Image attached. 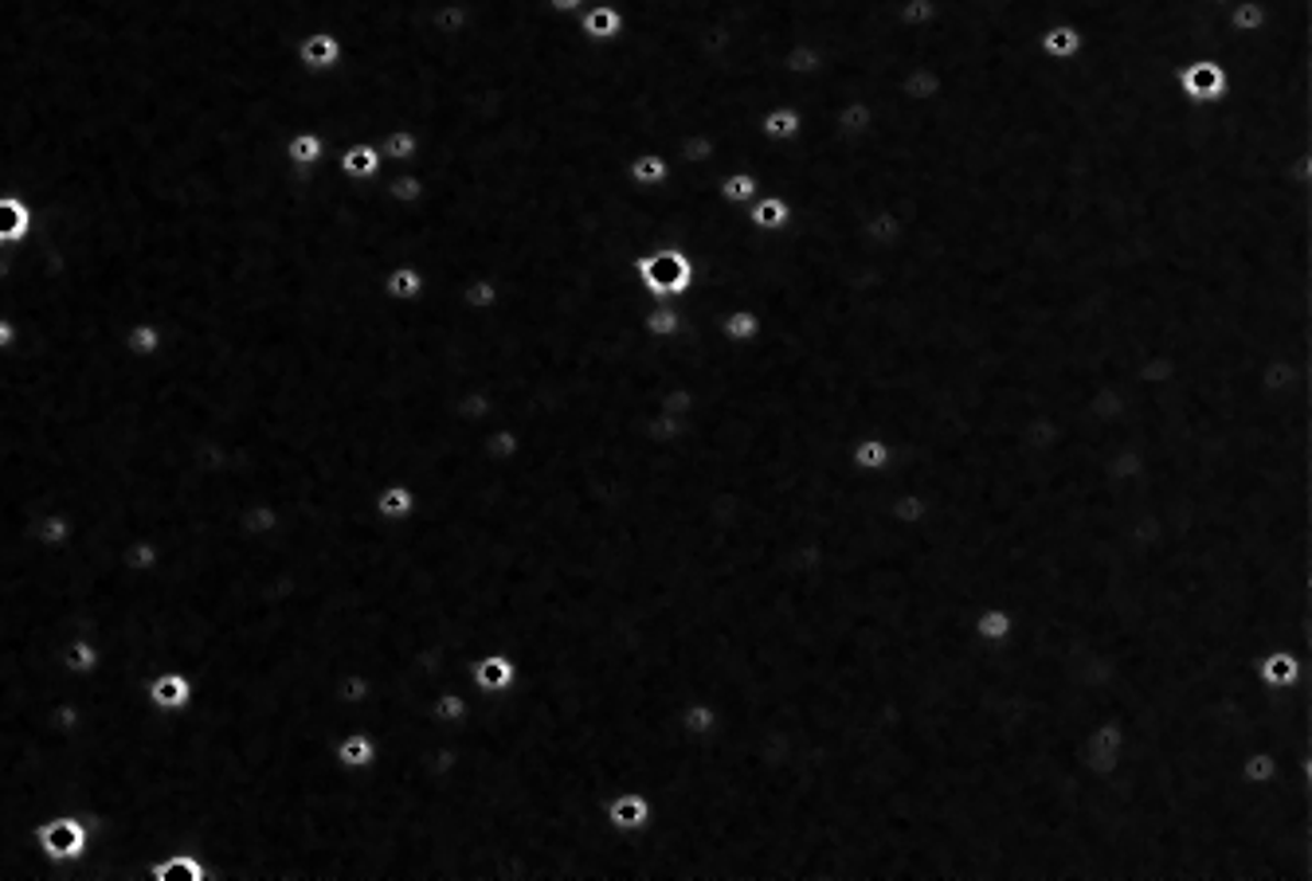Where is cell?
Wrapping results in <instances>:
<instances>
[{"mask_svg": "<svg viewBox=\"0 0 1312 881\" xmlns=\"http://www.w3.org/2000/svg\"><path fill=\"white\" fill-rule=\"evenodd\" d=\"M638 290L655 302H682L698 282V267H693L690 252L678 243H658L651 252H638L631 263Z\"/></svg>", "mask_w": 1312, "mask_h": 881, "instance_id": "1", "label": "cell"}, {"mask_svg": "<svg viewBox=\"0 0 1312 881\" xmlns=\"http://www.w3.org/2000/svg\"><path fill=\"white\" fill-rule=\"evenodd\" d=\"M36 855L44 858L52 870H67V866H79L90 850V827L82 815L71 811H59V815H47L44 823H36Z\"/></svg>", "mask_w": 1312, "mask_h": 881, "instance_id": "2", "label": "cell"}, {"mask_svg": "<svg viewBox=\"0 0 1312 881\" xmlns=\"http://www.w3.org/2000/svg\"><path fill=\"white\" fill-rule=\"evenodd\" d=\"M1176 82V94L1187 107H1219V102L1231 94V67L1211 59V55H1199V59H1183L1171 75Z\"/></svg>", "mask_w": 1312, "mask_h": 881, "instance_id": "3", "label": "cell"}, {"mask_svg": "<svg viewBox=\"0 0 1312 881\" xmlns=\"http://www.w3.org/2000/svg\"><path fill=\"white\" fill-rule=\"evenodd\" d=\"M655 807H651V795L638 792V788H620L615 795H608L603 803V823L623 838H635L651 827Z\"/></svg>", "mask_w": 1312, "mask_h": 881, "instance_id": "4", "label": "cell"}, {"mask_svg": "<svg viewBox=\"0 0 1312 881\" xmlns=\"http://www.w3.org/2000/svg\"><path fill=\"white\" fill-rule=\"evenodd\" d=\"M518 678H522V666H518L513 655H505V650H482L470 662V690L478 698H502V693H510L518 685Z\"/></svg>", "mask_w": 1312, "mask_h": 881, "instance_id": "5", "label": "cell"}, {"mask_svg": "<svg viewBox=\"0 0 1312 881\" xmlns=\"http://www.w3.org/2000/svg\"><path fill=\"white\" fill-rule=\"evenodd\" d=\"M192 693H197V685H192L189 670L165 666V670H157V674L149 678V685H145V702L154 705L162 717H177V713H185L192 705Z\"/></svg>", "mask_w": 1312, "mask_h": 881, "instance_id": "6", "label": "cell"}, {"mask_svg": "<svg viewBox=\"0 0 1312 881\" xmlns=\"http://www.w3.org/2000/svg\"><path fill=\"white\" fill-rule=\"evenodd\" d=\"M1258 678L1269 690H1297L1312 682V662L1289 647H1274L1258 658Z\"/></svg>", "mask_w": 1312, "mask_h": 881, "instance_id": "7", "label": "cell"}, {"mask_svg": "<svg viewBox=\"0 0 1312 881\" xmlns=\"http://www.w3.org/2000/svg\"><path fill=\"white\" fill-rule=\"evenodd\" d=\"M294 59L302 71L310 75H330L337 71V67L345 64V44L337 32H330V27H318V32H307V36L294 44Z\"/></svg>", "mask_w": 1312, "mask_h": 881, "instance_id": "8", "label": "cell"}, {"mask_svg": "<svg viewBox=\"0 0 1312 881\" xmlns=\"http://www.w3.org/2000/svg\"><path fill=\"white\" fill-rule=\"evenodd\" d=\"M576 32L588 40V44H612L623 36V9L615 0H592L585 4V12L576 16Z\"/></svg>", "mask_w": 1312, "mask_h": 881, "instance_id": "9", "label": "cell"}, {"mask_svg": "<svg viewBox=\"0 0 1312 881\" xmlns=\"http://www.w3.org/2000/svg\"><path fill=\"white\" fill-rule=\"evenodd\" d=\"M1086 44H1089V32L1078 24H1070V20L1046 24L1043 32H1038V52H1043V59H1050V64H1074V59L1086 52Z\"/></svg>", "mask_w": 1312, "mask_h": 881, "instance_id": "10", "label": "cell"}, {"mask_svg": "<svg viewBox=\"0 0 1312 881\" xmlns=\"http://www.w3.org/2000/svg\"><path fill=\"white\" fill-rule=\"evenodd\" d=\"M858 232H863V239L870 243V247H878V252H898L909 235V220L901 216L898 208L881 204V208H874V212H866Z\"/></svg>", "mask_w": 1312, "mask_h": 881, "instance_id": "11", "label": "cell"}, {"mask_svg": "<svg viewBox=\"0 0 1312 881\" xmlns=\"http://www.w3.org/2000/svg\"><path fill=\"white\" fill-rule=\"evenodd\" d=\"M333 760L349 776H365L377 768V737L369 728H345L337 745H333Z\"/></svg>", "mask_w": 1312, "mask_h": 881, "instance_id": "12", "label": "cell"}, {"mask_svg": "<svg viewBox=\"0 0 1312 881\" xmlns=\"http://www.w3.org/2000/svg\"><path fill=\"white\" fill-rule=\"evenodd\" d=\"M846 462H850V470H858V475H881V470H890L893 462H898V447H893L886 435H858V439L846 447Z\"/></svg>", "mask_w": 1312, "mask_h": 881, "instance_id": "13", "label": "cell"}, {"mask_svg": "<svg viewBox=\"0 0 1312 881\" xmlns=\"http://www.w3.org/2000/svg\"><path fill=\"white\" fill-rule=\"evenodd\" d=\"M36 227V212L16 192H0V247H20L32 239Z\"/></svg>", "mask_w": 1312, "mask_h": 881, "instance_id": "14", "label": "cell"}, {"mask_svg": "<svg viewBox=\"0 0 1312 881\" xmlns=\"http://www.w3.org/2000/svg\"><path fill=\"white\" fill-rule=\"evenodd\" d=\"M325 157H333V165H337L349 180H373L385 172V157H380L377 142H369V137L342 145L337 154H325Z\"/></svg>", "mask_w": 1312, "mask_h": 881, "instance_id": "15", "label": "cell"}, {"mask_svg": "<svg viewBox=\"0 0 1312 881\" xmlns=\"http://www.w3.org/2000/svg\"><path fill=\"white\" fill-rule=\"evenodd\" d=\"M380 287H385L388 302L408 306V302H420V298L427 294V275H423V267H415V263H392V267L385 270Z\"/></svg>", "mask_w": 1312, "mask_h": 881, "instance_id": "16", "label": "cell"}, {"mask_svg": "<svg viewBox=\"0 0 1312 881\" xmlns=\"http://www.w3.org/2000/svg\"><path fill=\"white\" fill-rule=\"evenodd\" d=\"M971 635L983 643V647H1003L1011 635H1015V615L1003 603H983L971 612Z\"/></svg>", "mask_w": 1312, "mask_h": 881, "instance_id": "17", "label": "cell"}, {"mask_svg": "<svg viewBox=\"0 0 1312 881\" xmlns=\"http://www.w3.org/2000/svg\"><path fill=\"white\" fill-rule=\"evenodd\" d=\"M756 130H760V137H765L768 145H791L803 134V110L791 107V102L768 107L765 114L756 118Z\"/></svg>", "mask_w": 1312, "mask_h": 881, "instance_id": "18", "label": "cell"}, {"mask_svg": "<svg viewBox=\"0 0 1312 881\" xmlns=\"http://www.w3.org/2000/svg\"><path fill=\"white\" fill-rule=\"evenodd\" d=\"M765 333V317L753 306H729L718 314V337L725 345H753Z\"/></svg>", "mask_w": 1312, "mask_h": 881, "instance_id": "19", "label": "cell"}, {"mask_svg": "<svg viewBox=\"0 0 1312 881\" xmlns=\"http://www.w3.org/2000/svg\"><path fill=\"white\" fill-rule=\"evenodd\" d=\"M59 662H64L71 682H87V678H94V670L102 666V647L90 639V635H71V639L64 643V650H59Z\"/></svg>", "mask_w": 1312, "mask_h": 881, "instance_id": "20", "label": "cell"}, {"mask_svg": "<svg viewBox=\"0 0 1312 881\" xmlns=\"http://www.w3.org/2000/svg\"><path fill=\"white\" fill-rule=\"evenodd\" d=\"M886 513H890L893 525H905V529H918V525L933 522L936 505L929 502L925 494H921L918 486H901L898 494L886 502Z\"/></svg>", "mask_w": 1312, "mask_h": 881, "instance_id": "21", "label": "cell"}, {"mask_svg": "<svg viewBox=\"0 0 1312 881\" xmlns=\"http://www.w3.org/2000/svg\"><path fill=\"white\" fill-rule=\"evenodd\" d=\"M690 325L682 302H651L647 314H643V333L655 337V342H678Z\"/></svg>", "mask_w": 1312, "mask_h": 881, "instance_id": "22", "label": "cell"}, {"mask_svg": "<svg viewBox=\"0 0 1312 881\" xmlns=\"http://www.w3.org/2000/svg\"><path fill=\"white\" fill-rule=\"evenodd\" d=\"M678 725H682V733L690 740H698V745H710L713 737H718L721 728V713L713 702H705V698H690V702L678 710Z\"/></svg>", "mask_w": 1312, "mask_h": 881, "instance_id": "23", "label": "cell"}, {"mask_svg": "<svg viewBox=\"0 0 1312 881\" xmlns=\"http://www.w3.org/2000/svg\"><path fill=\"white\" fill-rule=\"evenodd\" d=\"M670 177H675V161L658 149H638L627 161V180L635 189H663Z\"/></svg>", "mask_w": 1312, "mask_h": 881, "instance_id": "24", "label": "cell"}, {"mask_svg": "<svg viewBox=\"0 0 1312 881\" xmlns=\"http://www.w3.org/2000/svg\"><path fill=\"white\" fill-rule=\"evenodd\" d=\"M745 212H748V224H753L760 235H780L783 227L791 224V204L780 197V192H760Z\"/></svg>", "mask_w": 1312, "mask_h": 881, "instance_id": "25", "label": "cell"}, {"mask_svg": "<svg viewBox=\"0 0 1312 881\" xmlns=\"http://www.w3.org/2000/svg\"><path fill=\"white\" fill-rule=\"evenodd\" d=\"M905 102H933L941 99L944 90V75L936 64H913L905 75L898 79V87H893Z\"/></svg>", "mask_w": 1312, "mask_h": 881, "instance_id": "26", "label": "cell"}, {"mask_svg": "<svg viewBox=\"0 0 1312 881\" xmlns=\"http://www.w3.org/2000/svg\"><path fill=\"white\" fill-rule=\"evenodd\" d=\"M71 537H75V522L67 517L64 510L40 513L36 525H32V540H36V545L47 553V557H55V553H64L67 545H71Z\"/></svg>", "mask_w": 1312, "mask_h": 881, "instance_id": "27", "label": "cell"}, {"mask_svg": "<svg viewBox=\"0 0 1312 881\" xmlns=\"http://www.w3.org/2000/svg\"><path fill=\"white\" fill-rule=\"evenodd\" d=\"M835 130L843 137H866L874 126H878V110H874L870 99H858V94H850V99H843L835 107Z\"/></svg>", "mask_w": 1312, "mask_h": 881, "instance_id": "28", "label": "cell"}, {"mask_svg": "<svg viewBox=\"0 0 1312 881\" xmlns=\"http://www.w3.org/2000/svg\"><path fill=\"white\" fill-rule=\"evenodd\" d=\"M149 878L154 881H173V878L208 881V866L197 850H173V855H162L154 866H149Z\"/></svg>", "mask_w": 1312, "mask_h": 881, "instance_id": "29", "label": "cell"}, {"mask_svg": "<svg viewBox=\"0 0 1312 881\" xmlns=\"http://www.w3.org/2000/svg\"><path fill=\"white\" fill-rule=\"evenodd\" d=\"M122 345H126V353L134 360H154L157 353L165 349V330L154 322V317H137V322H130L126 333H122Z\"/></svg>", "mask_w": 1312, "mask_h": 881, "instance_id": "30", "label": "cell"}, {"mask_svg": "<svg viewBox=\"0 0 1312 881\" xmlns=\"http://www.w3.org/2000/svg\"><path fill=\"white\" fill-rule=\"evenodd\" d=\"M377 517L380 522H388V525H400V522H408V517H412L415 513V490L408 482H385L377 490Z\"/></svg>", "mask_w": 1312, "mask_h": 881, "instance_id": "31", "label": "cell"}, {"mask_svg": "<svg viewBox=\"0 0 1312 881\" xmlns=\"http://www.w3.org/2000/svg\"><path fill=\"white\" fill-rule=\"evenodd\" d=\"M478 702H482V698L470 690H440L432 698V717L440 721V725H467V721L475 717Z\"/></svg>", "mask_w": 1312, "mask_h": 881, "instance_id": "32", "label": "cell"}, {"mask_svg": "<svg viewBox=\"0 0 1312 881\" xmlns=\"http://www.w3.org/2000/svg\"><path fill=\"white\" fill-rule=\"evenodd\" d=\"M1269 20H1274V9H1269L1266 0H1234L1231 9H1226V27H1231L1234 36H1258V32H1266Z\"/></svg>", "mask_w": 1312, "mask_h": 881, "instance_id": "33", "label": "cell"}, {"mask_svg": "<svg viewBox=\"0 0 1312 881\" xmlns=\"http://www.w3.org/2000/svg\"><path fill=\"white\" fill-rule=\"evenodd\" d=\"M482 455L498 467L522 459V435L513 432L510 423H486L482 432Z\"/></svg>", "mask_w": 1312, "mask_h": 881, "instance_id": "34", "label": "cell"}, {"mask_svg": "<svg viewBox=\"0 0 1312 881\" xmlns=\"http://www.w3.org/2000/svg\"><path fill=\"white\" fill-rule=\"evenodd\" d=\"M760 177H756L753 169H725L718 180V197L725 200L729 208H748L756 197H760Z\"/></svg>", "mask_w": 1312, "mask_h": 881, "instance_id": "35", "label": "cell"}, {"mask_svg": "<svg viewBox=\"0 0 1312 881\" xmlns=\"http://www.w3.org/2000/svg\"><path fill=\"white\" fill-rule=\"evenodd\" d=\"M282 157H287V165H294V169H318V165L325 161V137L318 134V130H298V134H290L287 145H282Z\"/></svg>", "mask_w": 1312, "mask_h": 881, "instance_id": "36", "label": "cell"}, {"mask_svg": "<svg viewBox=\"0 0 1312 881\" xmlns=\"http://www.w3.org/2000/svg\"><path fill=\"white\" fill-rule=\"evenodd\" d=\"M459 298L470 314H494V310L502 306L505 294H502V282H498L494 275H475V279L463 282Z\"/></svg>", "mask_w": 1312, "mask_h": 881, "instance_id": "37", "label": "cell"}, {"mask_svg": "<svg viewBox=\"0 0 1312 881\" xmlns=\"http://www.w3.org/2000/svg\"><path fill=\"white\" fill-rule=\"evenodd\" d=\"M377 149H380V157H385V165H412V161H420L423 142H420V134H415V130L396 126V130H388V134L377 137Z\"/></svg>", "mask_w": 1312, "mask_h": 881, "instance_id": "38", "label": "cell"}, {"mask_svg": "<svg viewBox=\"0 0 1312 881\" xmlns=\"http://www.w3.org/2000/svg\"><path fill=\"white\" fill-rule=\"evenodd\" d=\"M823 64H827V55H823L819 44H811V40H796V44L783 52V71H788L791 79H815V75L823 71Z\"/></svg>", "mask_w": 1312, "mask_h": 881, "instance_id": "39", "label": "cell"}, {"mask_svg": "<svg viewBox=\"0 0 1312 881\" xmlns=\"http://www.w3.org/2000/svg\"><path fill=\"white\" fill-rule=\"evenodd\" d=\"M427 20H432V27L440 36H463L475 24V9H470L467 0H440Z\"/></svg>", "mask_w": 1312, "mask_h": 881, "instance_id": "40", "label": "cell"}, {"mask_svg": "<svg viewBox=\"0 0 1312 881\" xmlns=\"http://www.w3.org/2000/svg\"><path fill=\"white\" fill-rule=\"evenodd\" d=\"M240 529L247 537H275L282 529V510L275 502H247L240 513Z\"/></svg>", "mask_w": 1312, "mask_h": 881, "instance_id": "41", "label": "cell"}, {"mask_svg": "<svg viewBox=\"0 0 1312 881\" xmlns=\"http://www.w3.org/2000/svg\"><path fill=\"white\" fill-rule=\"evenodd\" d=\"M455 415L467 423H482V427L486 423H494V415H498L494 392H490V388H467V392L455 400Z\"/></svg>", "mask_w": 1312, "mask_h": 881, "instance_id": "42", "label": "cell"}, {"mask_svg": "<svg viewBox=\"0 0 1312 881\" xmlns=\"http://www.w3.org/2000/svg\"><path fill=\"white\" fill-rule=\"evenodd\" d=\"M898 24L905 32H929L941 24V0H898Z\"/></svg>", "mask_w": 1312, "mask_h": 881, "instance_id": "43", "label": "cell"}, {"mask_svg": "<svg viewBox=\"0 0 1312 881\" xmlns=\"http://www.w3.org/2000/svg\"><path fill=\"white\" fill-rule=\"evenodd\" d=\"M333 690H337V702H342L345 710H353V717L373 702V678L360 674V670H345Z\"/></svg>", "mask_w": 1312, "mask_h": 881, "instance_id": "44", "label": "cell"}, {"mask_svg": "<svg viewBox=\"0 0 1312 881\" xmlns=\"http://www.w3.org/2000/svg\"><path fill=\"white\" fill-rule=\"evenodd\" d=\"M643 432H647V439H655V443H678L690 435V415L651 412L647 423H643Z\"/></svg>", "mask_w": 1312, "mask_h": 881, "instance_id": "45", "label": "cell"}, {"mask_svg": "<svg viewBox=\"0 0 1312 881\" xmlns=\"http://www.w3.org/2000/svg\"><path fill=\"white\" fill-rule=\"evenodd\" d=\"M698 408V392L690 384H670L658 397V412H675V415H690Z\"/></svg>", "mask_w": 1312, "mask_h": 881, "instance_id": "46", "label": "cell"}, {"mask_svg": "<svg viewBox=\"0 0 1312 881\" xmlns=\"http://www.w3.org/2000/svg\"><path fill=\"white\" fill-rule=\"evenodd\" d=\"M20 337H24V330H20V322L12 314H0V353H12L20 345Z\"/></svg>", "mask_w": 1312, "mask_h": 881, "instance_id": "47", "label": "cell"}, {"mask_svg": "<svg viewBox=\"0 0 1312 881\" xmlns=\"http://www.w3.org/2000/svg\"><path fill=\"white\" fill-rule=\"evenodd\" d=\"M585 4L588 0H545V9L553 12V16H580Z\"/></svg>", "mask_w": 1312, "mask_h": 881, "instance_id": "48", "label": "cell"}, {"mask_svg": "<svg viewBox=\"0 0 1312 881\" xmlns=\"http://www.w3.org/2000/svg\"><path fill=\"white\" fill-rule=\"evenodd\" d=\"M1078 4H1101V0H1078Z\"/></svg>", "mask_w": 1312, "mask_h": 881, "instance_id": "49", "label": "cell"}]
</instances>
